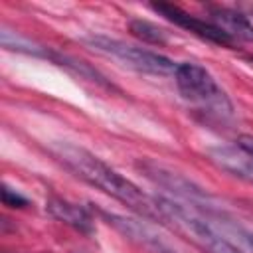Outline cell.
I'll return each mask as SVG.
<instances>
[{
    "mask_svg": "<svg viewBox=\"0 0 253 253\" xmlns=\"http://www.w3.org/2000/svg\"><path fill=\"white\" fill-rule=\"evenodd\" d=\"M49 150L69 172H73L77 178H81L89 186L109 194L111 198L128 206L132 211L140 213L142 217L158 221L154 196H146L136 184H132L128 178L121 176L115 168H111L107 162H103L91 150L77 146L73 142H67V140L51 142Z\"/></svg>",
    "mask_w": 253,
    "mask_h": 253,
    "instance_id": "cell-1",
    "label": "cell"
},
{
    "mask_svg": "<svg viewBox=\"0 0 253 253\" xmlns=\"http://www.w3.org/2000/svg\"><path fill=\"white\" fill-rule=\"evenodd\" d=\"M174 81L182 99L194 105L206 117V121L225 123L233 117V105L229 97L215 83L213 75L200 63H178L174 71Z\"/></svg>",
    "mask_w": 253,
    "mask_h": 253,
    "instance_id": "cell-2",
    "label": "cell"
},
{
    "mask_svg": "<svg viewBox=\"0 0 253 253\" xmlns=\"http://www.w3.org/2000/svg\"><path fill=\"white\" fill-rule=\"evenodd\" d=\"M154 206L160 221L172 223V227L190 235L192 241L206 253H243L225 235H221L206 215L198 213L196 210L162 196H154Z\"/></svg>",
    "mask_w": 253,
    "mask_h": 253,
    "instance_id": "cell-3",
    "label": "cell"
},
{
    "mask_svg": "<svg viewBox=\"0 0 253 253\" xmlns=\"http://www.w3.org/2000/svg\"><path fill=\"white\" fill-rule=\"evenodd\" d=\"M83 42L93 51L109 55V57L121 61L123 65L130 67V69H134L138 73L164 77V75H174V71L178 67V63H174L170 57H166L162 53H156V51H150V49H144V47H138V45L109 38V36L93 34V36H87Z\"/></svg>",
    "mask_w": 253,
    "mask_h": 253,
    "instance_id": "cell-4",
    "label": "cell"
},
{
    "mask_svg": "<svg viewBox=\"0 0 253 253\" xmlns=\"http://www.w3.org/2000/svg\"><path fill=\"white\" fill-rule=\"evenodd\" d=\"M99 213L107 219L109 225H113L117 231H121L125 237H128L130 241L142 245L144 249L152 251V253H182L178 251L170 241H166V237H162L154 225H150L148 221L142 219H134V217H126V215H119V213H109L105 210H99Z\"/></svg>",
    "mask_w": 253,
    "mask_h": 253,
    "instance_id": "cell-5",
    "label": "cell"
},
{
    "mask_svg": "<svg viewBox=\"0 0 253 253\" xmlns=\"http://www.w3.org/2000/svg\"><path fill=\"white\" fill-rule=\"evenodd\" d=\"M210 160L223 172L253 184V138L241 136L235 144H219L208 148Z\"/></svg>",
    "mask_w": 253,
    "mask_h": 253,
    "instance_id": "cell-6",
    "label": "cell"
},
{
    "mask_svg": "<svg viewBox=\"0 0 253 253\" xmlns=\"http://www.w3.org/2000/svg\"><path fill=\"white\" fill-rule=\"evenodd\" d=\"M154 12H158L160 16H164L166 20H170L172 24H176V26H180V28H184V30H190L192 34H196L198 38H202V40H208V42H211V43H217V45H233L235 42L233 40H229L221 30H217L210 20L206 22V20H200V18H196V16H192V14H188V12H184L182 8H178V6H174V4H166V2H158V4H152L150 6Z\"/></svg>",
    "mask_w": 253,
    "mask_h": 253,
    "instance_id": "cell-7",
    "label": "cell"
},
{
    "mask_svg": "<svg viewBox=\"0 0 253 253\" xmlns=\"http://www.w3.org/2000/svg\"><path fill=\"white\" fill-rule=\"evenodd\" d=\"M210 22L233 42H253V24L247 20L245 14L233 8H210Z\"/></svg>",
    "mask_w": 253,
    "mask_h": 253,
    "instance_id": "cell-8",
    "label": "cell"
},
{
    "mask_svg": "<svg viewBox=\"0 0 253 253\" xmlns=\"http://www.w3.org/2000/svg\"><path fill=\"white\" fill-rule=\"evenodd\" d=\"M45 210L51 217L71 225L73 229H77L81 233L93 231V217H91L89 210L79 206V204H71L67 200H61V198H49L45 202Z\"/></svg>",
    "mask_w": 253,
    "mask_h": 253,
    "instance_id": "cell-9",
    "label": "cell"
},
{
    "mask_svg": "<svg viewBox=\"0 0 253 253\" xmlns=\"http://www.w3.org/2000/svg\"><path fill=\"white\" fill-rule=\"evenodd\" d=\"M0 42H2V47L4 49H10V51H20V53H28V55H40V57H47L49 55V49L47 47L38 45L36 42L20 36L18 32H10L6 28H2Z\"/></svg>",
    "mask_w": 253,
    "mask_h": 253,
    "instance_id": "cell-10",
    "label": "cell"
},
{
    "mask_svg": "<svg viewBox=\"0 0 253 253\" xmlns=\"http://www.w3.org/2000/svg\"><path fill=\"white\" fill-rule=\"evenodd\" d=\"M128 30H130V34L134 38H138V40H142L146 43L164 45V43L170 42V34L164 28H160V26L148 22V20H130L128 22Z\"/></svg>",
    "mask_w": 253,
    "mask_h": 253,
    "instance_id": "cell-11",
    "label": "cell"
},
{
    "mask_svg": "<svg viewBox=\"0 0 253 253\" xmlns=\"http://www.w3.org/2000/svg\"><path fill=\"white\" fill-rule=\"evenodd\" d=\"M2 202L8 208H26L28 206V198L22 196L18 190L10 188L8 184H4V188H2Z\"/></svg>",
    "mask_w": 253,
    "mask_h": 253,
    "instance_id": "cell-12",
    "label": "cell"
}]
</instances>
